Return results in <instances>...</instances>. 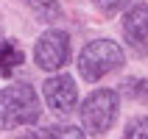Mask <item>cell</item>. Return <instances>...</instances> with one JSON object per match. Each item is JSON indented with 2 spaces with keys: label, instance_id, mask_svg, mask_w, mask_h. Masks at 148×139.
Returning a JSON list of instances; mask_svg holds the SVG:
<instances>
[{
  "label": "cell",
  "instance_id": "8",
  "mask_svg": "<svg viewBox=\"0 0 148 139\" xmlns=\"http://www.w3.org/2000/svg\"><path fill=\"white\" fill-rule=\"evenodd\" d=\"M31 11L39 22H59L62 20V6L56 0H31Z\"/></svg>",
  "mask_w": 148,
  "mask_h": 139
},
{
  "label": "cell",
  "instance_id": "3",
  "mask_svg": "<svg viewBox=\"0 0 148 139\" xmlns=\"http://www.w3.org/2000/svg\"><path fill=\"white\" fill-rule=\"evenodd\" d=\"M117 108H120V95L115 89H95L90 98L81 103V123H84V131L95 134H106L112 128L117 117Z\"/></svg>",
  "mask_w": 148,
  "mask_h": 139
},
{
  "label": "cell",
  "instance_id": "7",
  "mask_svg": "<svg viewBox=\"0 0 148 139\" xmlns=\"http://www.w3.org/2000/svg\"><path fill=\"white\" fill-rule=\"evenodd\" d=\"M25 61V53L17 42H0V75H11Z\"/></svg>",
  "mask_w": 148,
  "mask_h": 139
},
{
  "label": "cell",
  "instance_id": "12",
  "mask_svg": "<svg viewBox=\"0 0 148 139\" xmlns=\"http://www.w3.org/2000/svg\"><path fill=\"white\" fill-rule=\"evenodd\" d=\"M95 6H98V11L103 17H115L117 11H120V6H123L126 0H92Z\"/></svg>",
  "mask_w": 148,
  "mask_h": 139
},
{
  "label": "cell",
  "instance_id": "2",
  "mask_svg": "<svg viewBox=\"0 0 148 139\" xmlns=\"http://www.w3.org/2000/svg\"><path fill=\"white\" fill-rule=\"evenodd\" d=\"M120 64H123V50L112 39H95L90 45H84V50L78 53V73L90 83L101 81Z\"/></svg>",
  "mask_w": 148,
  "mask_h": 139
},
{
  "label": "cell",
  "instance_id": "9",
  "mask_svg": "<svg viewBox=\"0 0 148 139\" xmlns=\"http://www.w3.org/2000/svg\"><path fill=\"white\" fill-rule=\"evenodd\" d=\"M117 95H129V98H134V100L148 103V83L143 81V78H126V81L120 83V92H117Z\"/></svg>",
  "mask_w": 148,
  "mask_h": 139
},
{
  "label": "cell",
  "instance_id": "1",
  "mask_svg": "<svg viewBox=\"0 0 148 139\" xmlns=\"http://www.w3.org/2000/svg\"><path fill=\"white\" fill-rule=\"evenodd\" d=\"M42 108L36 89L28 83H8L0 92V131H11L20 125H34Z\"/></svg>",
  "mask_w": 148,
  "mask_h": 139
},
{
  "label": "cell",
  "instance_id": "6",
  "mask_svg": "<svg viewBox=\"0 0 148 139\" xmlns=\"http://www.w3.org/2000/svg\"><path fill=\"white\" fill-rule=\"evenodd\" d=\"M123 36L134 47L137 56H145L148 53V42H145L148 39V6L137 3V6H132L129 11H126V17H123Z\"/></svg>",
  "mask_w": 148,
  "mask_h": 139
},
{
  "label": "cell",
  "instance_id": "11",
  "mask_svg": "<svg viewBox=\"0 0 148 139\" xmlns=\"http://www.w3.org/2000/svg\"><path fill=\"white\" fill-rule=\"evenodd\" d=\"M123 139H148V117H134V120H129V125H126L123 131Z\"/></svg>",
  "mask_w": 148,
  "mask_h": 139
},
{
  "label": "cell",
  "instance_id": "10",
  "mask_svg": "<svg viewBox=\"0 0 148 139\" xmlns=\"http://www.w3.org/2000/svg\"><path fill=\"white\" fill-rule=\"evenodd\" d=\"M45 139H87V134L75 125H50Z\"/></svg>",
  "mask_w": 148,
  "mask_h": 139
},
{
  "label": "cell",
  "instance_id": "13",
  "mask_svg": "<svg viewBox=\"0 0 148 139\" xmlns=\"http://www.w3.org/2000/svg\"><path fill=\"white\" fill-rule=\"evenodd\" d=\"M14 139H36V134H34V131H23L20 136H14Z\"/></svg>",
  "mask_w": 148,
  "mask_h": 139
},
{
  "label": "cell",
  "instance_id": "4",
  "mask_svg": "<svg viewBox=\"0 0 148 139\" xmlns=\"http://www.w3.org/2000/svg\"><path fill=\"white\" fill-rule=\"evenodd\" d=\"M70 58V36L67 31H59V28H50L36 39V47H34V61L39 70L45 73H56L67 64Z\"/></svg>",
  "mask_w": 148,
  "mask_h": 139
},
{
  "label": "cell",
  "instance_id": "5",
  "mask_svg": "<svg viewBox=\"0 0 148 139\" xmlns=\"http://www.w3.org/2000/svg\"><path fill=\"white\" fill-rule=\"evenodd\" d=\"M42 92H45V100L48 106L56 111V114H70L78 103V86L70 75H53L42 83Z\"/></svg>",
  "mask_w": 148,
  "mask_h": 139
}]
</instances>
